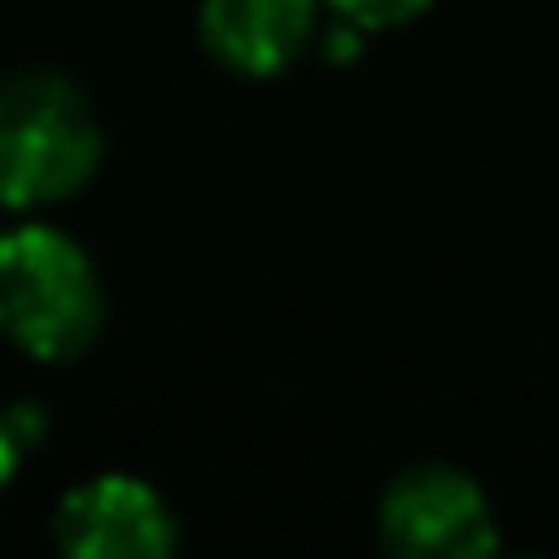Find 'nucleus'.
I'll return each instance as SVG.
<instances>
[{
  "mask_svg": "<svg viewBox=\"0 0 559 559\" xmlns=\"http://www.w3.org/2000/svg\"><path fill=\"white\" fill-rule=\"evenodd\" d=\"M109 321V294L98 261L55 223L22 217L0 234V337L38 359H82Z\"/></svg>",
  "mask_w": 559,
  "mask_h": 559,
  "instance_id": "1",
  "label": "nucleus"
},
{
  "mask_svg": "<svg viewBox=\"0 0 559 559\" xmlns=\"http://www.w3.org/2000/svg\"><path fill=\"white\" fill-rule=\"evenodd\" d=\"M104 164V126L93 98L66 71H5L0 76V212L38 217Z\"/></svg>",
  "mask_w": 559,
  "mask_h": 559,
  "instance_id": "2",
  "label": "nucleus"
},
{
  "mask_svg": "<svg viewBox=\"0 0 559 559\" xmlns=\"http://www.w3.org/2000/svg\"><path fill=\"white\" fill-rule=\"evenodd\" d=\"M374 544L380 559H500V522L473 473L413 462L374 506Z\"/></svg>",
  "mask_w": 559,
  "mask_h": 559,
  "instance_id": "3",
  "label": "nucleus"
},
{
  "mask_svg": "<svg viewBox=\"0 0 559 559\" xmlns=\"http://www.w3.org/2000/svg\"><path fill=\"white\" fill-rule=\"evenodd\" d=\"M60 559H180V522L169 500L136 473H98L60 495L55 506Z\"/></svg>",
  "mask_w": 559,
  "mask_h": 559,
  "instance_id": "4",
  "label": "nucleus"
},
{
  "mask_svg": "<svg viewBox=\"0 0 559 559\" xmlns=\"http://www.w3.org/2000/svg\"><path fill=\"white\" fill-rule=\"evenodd\" d=\"M195 27L223 71L266 82L321 44V0H201Z\"/></svg>",
  "mask_w": 559,
  "mask_h": 559,
  "instance_id": "5",
  "label": "nucleus"
},
{
  "mask_svg": "<svg viewBox=\"0 0 559 559\" xmlns=\"http://www.w3.org/2000/svg\"><path fill=\"white\" fill-rule=\"evenodd\" d=\"M337 22H354L359 33H385V27H407L418 22L435 0H321Z\"/></svg>",
  "mask_w": 559,
  "mask_h": 559,
  "instance_id": "6",
  "label": "nucleus"
},
{
  "mask_svg": "<svg viewBox=\"0 0 559 559\" xmlns=\"http://www.w3.org/2000/svg\"><path fill=\"white\" fill-rule=\"evenodd\" d=\"M22 456H27V451H22V440H16V429H11V424H5V413H0V489H5V484L16 478V467H22Z\"/></svg>",
  "mask_w": 559,
  "mask_h": 559,
  "instance_id": "7",
  "label": "nucleus"
},
{
  "mask_svg": "<svg viewBox=\"0 0 559 559\" xmlns=\"http://www.w3.org/2000/svg\"><path fill=\"white\" fill-rule=\"evenodd\" d=\"M511 559H538V555H511Z\"/></svg>",
  "mask_w": 559,
  "mask_h": 559,
  "instance_id": "8",
  "label": "nucleus"
}]
</instances>
